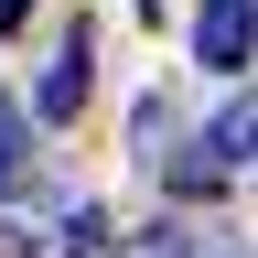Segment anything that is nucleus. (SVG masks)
Listing matches in <instances>:
<instances>
[{"label":"nucleus","mask_w":258,"mask_h":258,"mask_svg":"<svg viewBox=\"0 0 258 258\" xmlns=\"http://www.w3.org/2000/svg\"><path fill=\"white\" fill-rule=\"evenodd\" d=\"M194 54L237 76V64L258 54V0H205V22H194Z\"/></svg>","instance_id":"obj_1"},{"label":"nucleus","mask_w":258,"mask_h":258,"mask_svg":"<svg viewBox=\"0 0 258 258\" xmlns=\"http://www.w3.org/2000/svg\"><path fill=\"white\" fill-rule=\"evenodd\" d=\"M86 86H97V43H86V22H76V32H64V54L43 64V118H76Z\"/></svg>","instance_id":"obj_2"},{"label":"nucleus","mask_w":258,"mask_h":258,"mask_svg":"<svg viewBox=\"0 0 258 258\" xmlns=\"http://www.w3.org/2000/svg\"><path fill=\"white\" fill-rule=\"evenodd\" d=\"M205 151L226 161V172H247V161H258V86H247V97H237V108H226V118L205 129Z\"/></svg>","instance_id":"obj_3"},{"label":"nucleus","mask_w":258,"mask_h":258,"mask_svg":"<svg viewBox=\"0 0 258 258\" xmlns=\"http://www.w3.org/2000/svg\"><path fill=\"white\" fill-rule=\"evenodd\" d=\"M32 183V140H22V108L0 97V194H22Z\"/></svg>","instance_id":"obj_4"},{"label":"nucleus","mask_w":258,"mask_h":258,"mask_svg":"<svg viewBox=\"0 0 258 258\" xmlns=\"http://www.w3.org/2000/svg\"><path fill=\"white\" fill-rule=\"evenodd\" d=\"M172 183H183V194H215L226 161H215V151H172Z\"/></svg>","instance_id":"obj_5"},{"label":"nucleus","mask_w":258,"mask_h":258,"mask_svg":"<svg viewBox=\"0 0 258 258\" xmlns=\"http://www.w3.org/2000/svg\"><path fill=\"white\" fill-rule=\"evenodd\" d=\"M22 11H32V0H0V32H22Z\"/></svg>","instance_id":"obj_6"}]
</instances>
